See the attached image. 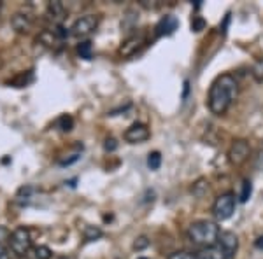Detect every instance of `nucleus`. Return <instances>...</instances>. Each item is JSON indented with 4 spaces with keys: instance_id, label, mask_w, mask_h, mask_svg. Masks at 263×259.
I'll return each instance as SVG.
<instances>
[{
    "instance_id": "aec40b11",
    "label": "nucleus",
    "mask_w": 263,
    "mask_h": 259,
    "mask_svg": "<svg viewBox=\"0 0 263 259\" xmlns=\"http://www.w3.org/2000/svg\"><path fill=\"white\" fill-rule=\"evenodd\" d=\"M167 259H198L197 252H190V250H176L167 256Z\"/></svg>"
},
{
    "instance_id": "cd10ccee",
    "label": "nucleus",
    "mask_w": 263,
    "mask_h": 259,
    "mask_svg": "<svg viewBox=\"0 0 263 259\" xmlns=\"http://www.w3.org/2000/svg\"><path fill=\"white\" fill-rule=\"evenodd\" d=\"M0 259H11V250L0 244Z\"/></svg>"
},
{
    "instance_id": "4468645a",
    "label": "nucleus",
    "mask_w": 263,
    "mask_h": 259,
    "mask_svg": "<svg viewBox=\"0 0 263 259\" xmlns=\"http://www.w3.org/2000/svg\"><path fill=\"white\" fill-rule=\"evenodd\" d=\"M33 193H35V188H33V186H23V188H20L18 193H16V203H20V205L28 203L32 200Z\"/></svg>"
},
{
    "instance_id": "dca6fc26",
    "label": "nucleus",
    "mask_w": 263,
    "mask_h": 259,
    "mask_svg": "<svg viewBox=\"0 0 263 259\" xmlns=\"http://www.w3.org/2000/svg\"><path fill=\"white\" fill-rule=\"evenodd\" d=\"M57 126L63 131V133H67V131H70L72 128H74V119H72L69 114H63V116L58 117Z\"/></svg>"
},
{
    "instance_id": "7c9ffc66",
    "label": "nucleus",
    "mask_w": 263,
    "mask_h": 259,
    "mask_svg": "<svg viewBox=\"0 0 263 259\" xmlns=\"http://www.w3.org/2000/svg\"><path fill=\"white\" fill-rule=\"evenodd\" d=\"M0 67H2V54H0Z\"/></svg>"
},
{
    "instance_id": "1a4fd4ad",
    "label": "nucleus",
    "mask_w": 263,
    "mask_h": 259,
    "mask_svg": "<svg viewBox=\"0 0 263 259\" xmlns=\"http://www.w3.org/2000/svg\"><path fill=\"white\" fill-rule=\"evenodd\" d=\"M179 27V21L176 16L167 14L158 21V25L155 27V37H163V35H172Z\"/></svg>"
},
{
    "instance_id": "f03ea898",
    "label": "nucleus",
    "mask_w": 263,
    "mask_h": 259,
    "mask_svg": "<svg viewBox=\"0 0 263 259\" xmlns=\"http://www.w3.org/2000/svg\"><path fill=\"white\" fill-rule=\"evenodd\" d=\"M188 240L192 242L193 245H198V247H213V245L218 244V238L221 235V229H219L218 224L214 221H207V219H200L195 221V223L190 224L188 228Z\"/></svg>"
},
{
    "instance_id": "7ed1b4c3",
    "label": "nucleus",
    "mask_w": 263,
    "mask_h": 259,
    "mask_svg": "<svg viewBox=\"0 0 263 259\" xmlns=\"http://www.w3.org/2000/svg\"><path fill=\"white\" fill-rule=\"evenodd\" d=\"M9 247L11 252L20 257H25L32 249V235L25 226L16 228L9 236Z\"/></svg>"
},
{
    "instance_id": "f3484780",
    "label": "nucleus",
    "mask_w": 263,
    "mask_h": 259,
    "mask_svg": "<svg viewBox=\"0 0 263 259\" xmlns=\"http://www.w3.org/2000/svg\"><path fill=\"white\" fill-rule=\"evenodd\" d=\"M33 257L35 259H51L53 257V250L49 247H46V245H37V247L33 249Z\"/></svg>"
},
{
    "instance_id": "a878e982",
    "label": "nucleus",
    "mask_w": 263,
    "mask_h": 259,
    "mask_svg": "<svg viewBox=\"0 0 263 259\" xmlns=\"http://www.w3.org/2000/svg\"><path fill=\"white\" fill-rule=\"evenodd\" d=\"M53 32H54V35H57L60 41H63L65 37H69V30H67L65 27H62V25H58L57 30H53Z\"/></svg>"
},
{
    "instance_id": "423d86ee",
    "label": "nucleus",
    "mask_w": 263,
    "mask_h": 259,
    "mask_svg": "<svg viewBox=\"0 0 263 259\" xmlns=\"http://www.w3.org/2000/svg\"><path fill=\"white\" fill-rule=\"evenodd\" d=\"M97 27H99V16L86 14L81 16L79 19H76V23L70 28V33L74 37H88L90 33L97 30Z\"/></svg>"
},
{
    "instance_id": "c756f323",
    "label": "nucleus",
    "mask_w": 263,
    "mask_h": 259,
    "mask_svg": "<svg viewBox=\"0 0 263 259\" xmlns=\"http://www.w3.org/2000/svg\"><path fill=\"white\" fill-rule=\"evenodd\" d=\"M254 245H256L258 249L263 250V236H260V238H256V242H254Z\"/></svg>"
},
{
    "instance_id": "b1692460",
    "label": "nucleus",
    "mask_w": 263,
    "mask_h": 259,
    "mask_svg": "<svg viewBox=\"0 0 263 259\" xmlns=\"http://www.w3.org/2000/svg\"><path fill=\"white\" fill-rule=\"evenodd\" d=\"M251 181H248V179H246V181H242V193H240V202H248V200H249V196H251Z\"/></svg>"
},
{
    "instance_id": "412c9836",
    "label": "nucleus",
    "mask_w": 263,
    "mask_h": 259,
    "mask_svg": "<svg viewBox=\"0 0 263 259\" xmlns=\"http://www.w3.org/2000/svg\"><path fill=\"white\" fill-rule=\"evenodd\" d=\"M160 165H162V154H160L158 151L151 152V154L147 156V167L151 170H158Z\"/></svg>"
},
{
    "instance_id": "9b49d317",
    "label": "nucleus",
    "mask_w": 263,
    "mask_h": 259,
    "mask_svg": "<svg viewBox=\"0 0 263 259\" xmlns=\"http://www.w3.org/2000/svg\"><path fill=\"white\" fill-rule=\"evenodd\" d=\"M218 244L221 245L232 257L235 256L237 249H239V238H237V235L232 231H221V235H219V238H218Z\"/></svg>"
},
{
    "instance_id": "a211bd4d",
    "label": "nucleus",
    "mask_w": 263,
    "mask_h": 259,
    "mask_svg": "<svg viewBox=\"0 0 263 259\" xmlns=\"http://www.w3.org/2000/svg\"><path fill=\"white\" fill-rule=\"evenodd\" d=\"M78 53H79V56L84 58V60H91V42L90 41H84L81 42V44L78 46Z\"/></svg>"
},
{
    "instance_id": "39448f33",
    "label": "nucleus",
    "mask_w": 263,
    "mask_h": 259,
    "mask_svg": "<svg viewBox=\"0 0 263 259\" xmlns=\"http://www.w3.org/2000/svg\"><path fill=\"white\" fill-rule=\"evenodd\" d=\"M249 154H251V147H249V142L244 138L235 140L232 144L230 151H228V161L233 165V167H240L246 161L249 160Z\"/></svg>"
},
{
    "instance_id": "c85d7f7f",
    "label": "nucleus",
    "mask_w": 263,
    "mask_h": 259,
    "mask_svg": "<svg viewBox=\"0 0 263 259\" xmlns=\"http://www.w3.org/2000/svg\"><path fill=\"white\" fill-rule=\"evenodd\" d=\"M9 236H11V231L7 228H4V226H0V244H2L4 240H9Z\"/></svg>"
},
{
    "instance_id": "2f4dec72",
    "label": "nucleus",
    "mask_w": 263,
    "mask_h": 259,
    "mask_svg": "<svg viewBox=\"0 0 263 259\" xmlns=\"http://www.w3.org/2000/svg\"><path fill=\"white\" fill-rule=\"evenodd\" d=\"M139 259H147V257H139Z\"/></svg>"
},
{
    "instance_id": "ddd939ff",
    "label": "nucleus",
    "mask_w": 263,
    "mask_h": 259,
    "mask_svg": "<svg viewBox=\"0 0 263 259\" xmlns=\"http://www.w3.org/2000/svg\"><path fill=\"white\" fill-rule=\"evenodd\" d=\"M48 14H49V18H51V19L57 21V23L60 25L62 21H63V18H65L67 11H65V7H63V4H62V2L54 0V2H49V4H48Z\"/></svg>"
},
{
    "instance_id": "6ab92c4d",
    "label": "nucleus",
    "mask_w": 263,
    "mask_h": 259,
    "mask_svg": "<svg viewBox=\"0 0 263 259\" xmlns=\"http://www.w3.org/2000/svg\"><path fill=\"white\" fill-rule=\"evenodd\" d=\"M192 191H193L195 196L202 198L203 194H205L207 191H209V182H205L203 179H200L198 182H195V184H193V189H192Z\"/></svg>"
},
{
    "instance_id": "f257e3e1",
    "label": "nucleus",
    "mask_w": 263,
    "mask_h": 259,
    "mask_svg": "<svg viewBox=\"0 0 263 259\" xmlns=\"http://www.w3.org/2000/svg\"><path fill=\"white\" fill-rule=\"evenodd\" d=\"M237 96H239V83H237L235 75L221 74L211 84L207 107H209L211 114H214V116H223L233 105Z\"/></svg>"
},
{
    "instance_id": "20e7f679",
    "label": "nucleus",
    "mask_w": 263,
    "mask_h": 259,
    "mask_svg": "<svg viewBox=\"0 0 263 259\" xmlns=\"http://www.w3.org/2000/svg\"><path fill=\"white\" fill-rule=\"evenodd\" d=\"M233 212H235V194L233 193H223L214 200L213 215L216 217V221L230 219Z\"/></svg>"
},
{
    "instance_id": "5701e85b",
    "label": "nucleus",
    "mask_w": 263,
    "mask_h": 259,
    "mask_svg": "<svg viewBox=\"0 0 263 259\" xmlns=\"http://www.w3.org/2000/svg\"><path fill=\"white\" fill-rule=\"evenodd\" d=\"M102 236V231L99 228H93V226H86V229H84V238L86 240H97Z\"/></svg>"
},
{
    "instance_id": "f8f14e48",
    "label": "nucleus",
    "mask_w": 263,
    "mask_h": 259,
    "mask_svg": "<svg viewBox=\"0 0 263 259\" xmlns=\"http://www.w3.org/2000/svg\"><path fill=\"white\" fill-rule=\"evenodd\" d=\"M197 256H198V259H233L219 244L213 245V247H207V249L198 250Z\"/></svg>"
},
{
    "instance_id": "4be33fe9",
    "label": "nucleus",
    "mask_w": 263,
    "mask_h": 259,
    "mask_svg": "<svg viewBox=\"0 0 263 259\" xmlns=\"http://www.w3.org/2000/svg\"><path fill=\"white\" fill-rule=\"evenodd\" d=\"M251 75L254 77V81H256V83H263V58H261V60H258L253 65Z\"/></svg>"
},
{
    "instance_id": "9d476101",
    "label": "nucleus",
    "mask_w": 263,
    "mask_h": 259,
    "mask_svg": "<svg viewBox=\"0 0 263 259\" xmlns=\"http://www.w3.org/2000/svg\"><path fill=\"white\" fill-rule=\"evenodd\" d=\"M142 44H144V37L142 35H132V37H128V39H125L121 42L118 53H120L123 58L134 56V54L142 48Z\"/></svg>"
},
{
    "instance_id": "0eeeda50",
    "label": "nucleus",
    "mask_w": 263,
    "mask_h": 259,
    "mask_svg": "<svg viewBox=\"0 0 263 259\" xmlns=\"http://www.w3.org/2000/svg\"><path fill=\"white\" fill-rule=\"evenodd\" d=\"M149 137H151V131L144 123H134V125L128 126V128L125 130V133H123V138L128 144H142Z\"/></svg>"
},
{
    "instance_id": "2eb2a0df",
    "label": "nucleus",
    "mask_w": 263,
    "mask_h": 259,
    "mask_svg": "<svg viewBox=\"0 0 263 259\" xmlns=\"http://www.w3.org/2000/svg\"><path fill=\"white\" fill-rule=\"evenodd\" d=\"M58 41H60V39H58V37L54 35V32L44 30V32L39 33V42H41V44H44L46 48H54Z\"/></svg>"
},
{
    "instance_id": "bb28decb",
    "label": "nucleus",
    "mask_w": 263,
    "mask_h": 259,
    "mask_svg": "<svg viewBox=\"0 0 263 259\" xmlns=\"http://www.w3.org/2000/svg\"><path fill=\"white\" fill-rule=\"evenodd\" d=\"M104 147H105V151H109V152H112V151H116L118 149V142H116V138H107L105 140V144H104Z\"/></svg>"
},
{
    "instance_id": "6e6552de",
    "label": "nucleus",
    "mask_w": 263,
    "mask_h": 259,
    "mask_svg": "<svg viewBox=\"0 0 263 259\" xmlns=\"http://www.w3.org/2000/svg\"><path fill=\"white\" fill-rule=\"evenodd\" d=\"M11 27L16 33H28L33 28V16L27 11H18L12 14Z\"/></svg>"
},
{
    "instance_id": "393cba45",
    "label": "nucleus",
    "mask_w": 263,
    "mask_h": 259,
    "mask_svg": "<svg viewBox=\"0 0 263 259\" xmlns=\"http://www.w3.org/2000/svg\"><path fill=\"white\" fill-rule=\"evenodd\" d=\"M149 244H151V242H149L147 236H139V238H135V242H134V249L135 250H142V249H146Z\"/></svg>"
}]
</instances>
